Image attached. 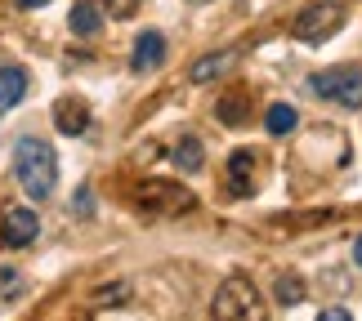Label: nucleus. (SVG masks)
Instances as JSON below:
<instances>
[{"mask_svg":"<svg viewBox=\"0 0 362 321\" xmlns=\"http://www.w3.org/2000/svg\"><path fill=\"white\" fill-rule=\"evenodd\" d=\"M322 321H349V313H344V308H327Z\"/></svg>","mask_w":362,"mask_h":321,"instance_id":"aec40b11","label":"nucleus"},{"mask_svg":"<svg viewBox=\"0 0 362 321\" xmlns=\"http://www.w3.org/2000/svg\"><path fill=\"white\" fill-rule=\"evenodd\" d=\"M72 210H76V214H90V210H94V201H90V188H81V192H76Z\"/></svg>","mask_w":362,"mask_h":321,"instance_id":"a211bd4d","label":"nucleus"},{"mask_svg":"<svg viewBox=\"0 0 362 321\" xmlns=\"http://www.w3.org/2000/svg\"><path fill=\"white\" fill-rule=\"evenodd\" d=\"M233 63H238V54H228V49H224V54H211V59L192 63V72H188V76L197 80V85H206V80H219V76H224Z\"/></svg>","mask_w":362,"mask_h":321,"instance_id":"9b49d317","label":"nucleus"},{"mask_svg":"<svg viewBox=\"0 0 362 321\" xmlns=\"http://www.w3.org/2000/svg\"><path fill=\"white\" fill-rule=\"evenodd\" d=\"M344 23V5H336V0H317V5L300 9V18L291 23V36L304 40V45H322L327 36H336Z\"/></svg>","mask_w":362,"mask_h":321,"instance_id":"7ed1b4c3","label":"nucleus"},{"mask_svg":"<svg viewBox=\"0 0 362 321\" xmlns=\"http://www.w3.org/2000/svg\"><path fill=\"white\" fill-rule=\"evenodd\" d=\"M161 63H165V36L161 32H139L130 67L134 72H152V67H161Z\"/></svg>","mask_w":362,"mask_h":321,"instance_id":"0eeeda50","label":"nucleus"},{"mask_svg":"<svg viewBox=\"0 0 362 321\" xmlns=\"http://www.w3.org/2000/svg\"><path fill=\"white\" fill-rule=\"evenodd\" d=\"M309 90H317L322 99L340 107H362V67H331L309 80Z\"/></svg>","mask_w":362,"mask_h":321,"instance_id":"20e7f679","label":"nucleus"},{"mask_svg":"<svg viewBox=\"0 0 362 321\" xmlns=\"http://www.w3.org/2000/svg\"><path fill=\"white\" fill-rule=\"evenodd\" d=\"M273 299L282 303V308H296V303H304V281H300V272H282V277H277Z\"/></svg>","mask_w":362,"mask_h":321,"instance_id":"4468645a","label":"nucleus"},{"mask_svg":"<svg viewBox=\"0 0 362 321\" xmlns=\"http://www.w3.org/2000/svg\"><path fill=\"white\" fill-rule=\"evenodd\" d=\"M211 317H219V321H255V317H264V308H259V290H255V281H250V277H242V272H233V277H224V286L215 290Z\"/></svg>","mask_w":362,"mask_h":321,"instance_id":"f03ea898","label":"nucleus"},{"mask_svg":"<svg viewBox=\"0 0 362 321\" xmlns=\"http://www.w3.org/2000/svg\"><path fill=\"white\" fill-rule=\"evenodd\" d=\"M54 125H59L63 134H72V138H76V134H86V125H90V107L67 94V99L54 103Z\"/></svg>","mask_w":362,"mask_h":321,"instance_id":"6e6552de","label":"nucleus"},{"mask_svg":"<svg viewBox=\"0 0 362 321\" xmlns=\"http://www.w3.org/2000/svg\"><path fill=\"white\" fill-rule=\"evenodd\" d=\"M0 290H5V295H9V290H18V272H0Z\"/></svg>","mask_w":362,"mask_h":321,"instance_id":"6ab92c4d","label":"nucleus"},{"mask_svg":"<svg viewBox=\"0 0 362 321\" xmlns=\"http://www.w3.org/2000/svg\"><path fill=\"white\" fill-rule=\"evenodd\" d=\"M250 170H255V157H250V152H233L228 157V178H233V192H238V197H250Z\"/></svg>","mask_w":362,"mask_h":321,"instance_id":"ddd939ff","label":"nucleus"},{"mask_svg":"<svg viewBox=\"0 0 362 321\" xmlns=\"http://www.w3.org/2000/svg\"><path fill=\"white\" fill-rule=\"evenodd\" d=\"M215 116L224 121V125H242V121L250 116V99H246V94H228V99H219Z\"/></svg>","mask_w":362,"mask_h":321,"instance_id":"dca6fc26","label":"nucleus"},{"mask_svg":"<svg viewBox=\"0 0 362 321\" xmlns=\"http://www.w3.org/2000/svg\"><path fill=\"white\" fill-rule=\"evenodd\" d=\"M175 170H184V174L202 170V143L197 138H179L175 143Z\"/></svg>","mask_w":362,"mask_h":321,"instance_id":"2eb2a0df","label":"nucleus"},{"mask_svg":"<svg viewBox=\"0 0 362 321\" xmlns=\"http://www.w3.org/2000/svg\"><path fill=\"white\" fill-rule=\"evenodd\" d=\"M36 232H40V219L32 210H23V205H18V210H9L5 223H0V241H5V246H32Z\"/></svg>","mask_w":362,"mask_h":321,"instance_id":"423d86ee","label":"nucleus"},{"mask_svg":"<svg viewBox=\"0 0 362 321\" xmlns=\"http://www.w3.org/2000/svg\"><path fill=\"white\" fill-rule=\"evenodd\" d=\"M139 205H144V210H152V214H188L197 201H192L188 188H179V183H157V178H152V183L139 188Z\"/></svg>","mask_w":362,"mask_h":321,"instance_id":"39448f33","label":"nucleus"},{"mask_svg":"<svg viewBox=\"0 0 362 321\" xmlns=\"http://www.w3.org/2000/svg\"><path fill=\"white\" fill-rule=\"evenodd\" d=\"M296 125H300V116H296V107H291V103H273L269 111H264V130H269L273 138H286Z\"/></svg>","mask_w":362,"mask_h":321,"instance_id":"f8f14e48","label":"nucleus"},{"mask_svg":"<svg viewBox=\"0 0 362 321\" xmlns=\"http://www.w3.org/2000/svg\"><path fill=\"white\" fill-rule=\"evenodd\" d=\"M23 9H40V5H49V0H18Z\"/></svg>","mask_w":362,"mask_h":321,"instance_id":"412c9836","label":"nucleus"},{"mask_svg":"<svg viewBox=\"0 0 362 321\" xmlns=\"http://www.w3.org/2000/svg\"><path fill=\"white\" fill-rule=\"evenodd\" d=\"M67 27H72L76 36H99V27H103V5H94V0H76Z\"/></svg>","mask_w":362,"mask_h":321,"instance_id":"1a4fd4ad","label":"nucleus"},{"mask_svg":"<svg viewBox=\"0 0 362 321\" xmlns=\"http://www.w3.org/2000/svg\"><path fill=\"white\" fill-rule=\"evenodd\" d=\"M27 94V72L23 67H0V111L18 107Z\"/></svg>","mask_w":362,"mask_h":321,"instance_id":"9d476101","label":"nucleus"},{"mask_svg":"<svg viewBox=\"0 0 362 321\" xmlns=\"http://www.w3.org/2000/svg\"><path fill=\"white\" fill-rule=\"evenodd\" d=\"M13 170H18V183L32 201L54 197V183H59V161H54V147L45 138H18L13 147Z\"/></svg>","mask_w":362,"mask_h":321,"instance_id":"f257e3e1","label":"nucleus"},{"mask_svg":"<svg viewBox=\"0 0 362 321\" xmlns=\"http://www.w3.org/2000/svg\"><path fill=\"white\" fill-rule=\"evenodd\" d=\"M99 5H103V13H112V18H130L144 0H99Z\"/></svg>","mask_w":362,"mask_h":321,"instance_id":"f3484780","label":"nucleus"},{"mask_svg":"<svg viewBox=\"0 0 362 321\" xmlns=\"http://www.w3.org/2000/svg\"><path fill=\"white\" fill-rule=\"evenodd\" d=\"M354 263H358V268H362V236H358V241H354Z\"/></svg>","mask_w":362,"mask_h":321,"instance_id":"4be33fe9","label":"nucleus"}]
</instances>
